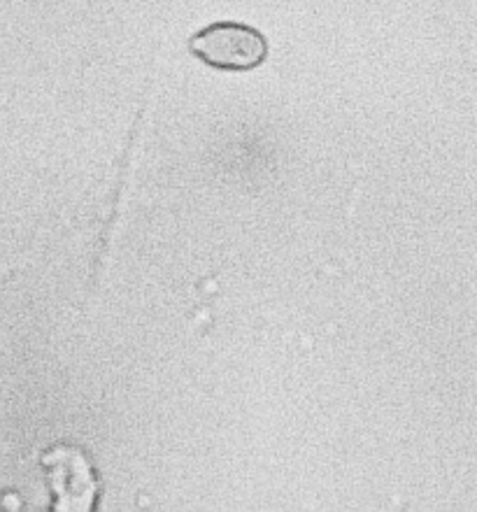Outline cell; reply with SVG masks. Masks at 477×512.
<instances>
[{"mask_svg":"<svg viewBox=\"0 0 477 512\" xmlns=\"http://www.w3.org/2000/svg\"><path fill=\"white\" fill-rule=\"evenodd\" d=\"M189 52L217 70H254L268 59L266 35L238 21H217L189 40Z\"/></svg>","mask_w":477,"mask_h":512,"instance_id":"1","label":"cell"},{"mask_svg":"<svg viewBox=\"0 0 477 512\" xmlns=\"http://www.w3.org/2000/svg\"><path fill=\"white\" fill-rule=\"evenodd\" d=\"M42 466L47 471V480L52 485L54 506L59 512H89L96 508L98 475L89 459L77 447L59 445L45 452Z\"/></svg>","mask_w":477,"mask_h":512,"instance_id":"2","label":"cell"}]
</instances>
